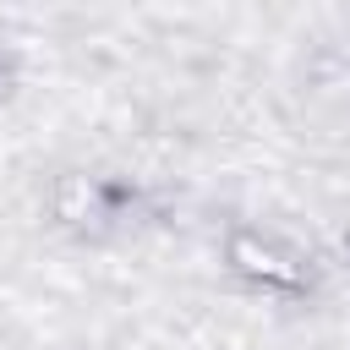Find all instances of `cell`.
Segmentation results:
<instances>
[{"instance_id": "6da1fadb", "label": "cell", "mask_w": 350, "mask_h": 350, "mask_svg": "<svg viewBox=\"0 0 350 350\" xmlns=\"http://www.w3.org/2000/svg\"><path fill=\"white\" fill-rule=\"evenodd\" d=\"M230 262H235L241 273L262 279V284H301V262L284 257L279 246L257 241V235H235V241H230Z\"/></svg>"}, {"instance_id": "7a4b0ae2", "label": "cell", "mask_w": 350, "mask_h": 350, "mask_svg": "<svg viewBox=\"0 0 350 350\" xmlns=\"http://www.w3.org/2000/svg\"><path fill=\"white\" fill-rule=\"evenodd\" d=\"M93 202H98V191H93L82 175H66V180H60V219H88Z\"/></svg>"}]
</instances>
